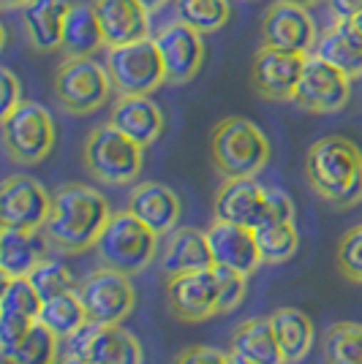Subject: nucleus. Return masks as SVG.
Masks as SVG:
<instances>
[{
    "mask_svg": "<svg viewBox=\"0 0 362 364\" xmlns=\"http://www.w3.org/2000/svg\"><path fill=\"white\" fill-rule=\"evenodd\" d=\"M109 201L101 191L82 182H66L52 193V207L41 237L46 250L61 256H82L95 247L109 223Z\"/></svg>",
    "mask_w": 362,
    "mask_h": 364,
    "instance_id": "nucleus-1",
    "label": "nucleus"
},
{
    "mask_svg": "<svg viewBox=\"0 0 362 364\" xmlns=\"http://www.w3.org/2000/svg\"><path fill=\"white\" fill-rule=\"evenodd\" d=\"M305 180L335 210L362 204V150L346 136L316 139L305 152Z\"/></svg>",
    "mask_w": 362,
    "mask_h": 364,
    "instance_id": "nucleus-2",
    "label": "nucleus"
},
{
    "mask_svg": "<svg viewBox=\"0 0 362 364\" xmlns=\"http://www.w3.org/2000/svg\"><path fill=\"white\" fill-rule=\"evenodd\" d=\"M210 155L215 171L232 177H257L270 161V141L257 122L245 117H224L212 128Z\"/></svg>",
    "mask_w": 362,
    "mask_h": 364,
    "instance_id": "nucleus-3",
    "label": "nucleus"
},
{
    "mask_svg": "<svg viewBox=\"0 0 362 364\" xmlns=\"http://www.w3.org/2000/svg\"><path fill=\"white\" fill-rule=\"evenodd\" d=\"M158 247H161V237L145 226L134 213L123 210V213H112L95 242V253L101 267L134 277L150 267L152 258L158 256Z\"/></svg>",
    "mask_w": 362,
    "mask_h": 364,
    "instance_id": "nucleus-4",
    "label": "nucleus"
},
{
    "mask_svg": "<svg viewBox=\"0 0 362 364\" xmlns=\"http://www.w3.org/2000/svg\"><path fill=\"white\" fill-rule=\"evenodd\" d=\"M82 161L93 180L120 188L136 182L145 161V147L118 131L112 122H104L88 134L82 147Z\"/></svg>",
    "mask_w": 362,
    "mask_h": 364,
    "instance_id": "nucleus-5",
    "label": "nucleus"
},
{
    "mask_svg": "<svg viewBox=\"0 0 362 364\" xmlns=\"http://www.w3.org/2000/svg\"><path fill=\"white\" fill-rule=\"evenodd\" d=\"M3 150L16 166H36L41 164L55 147V120L36 101H22L14 112L0 117Z\"/></svg>",
    "mask_w": 362,
    "mask_h": 364,
    "instance_id": "nucleus-6",
    "label": "nucleus"
},
{
    "mask_svg": "<svg viewBox=\"0 0 362 364\" xmlns=\"http://www.w3.org/2000/svg\"><path fill=\"white\" fill-rule=\"evenodd\" d=\"M52 87L63 112L74 117H85L106 107L109 92L115 90L106 65L93 58H66L55 71Z\"/></svg>",
    "mask_w": 362,
    "mask_h": 364,
    "instance_id": "nucleus-7",
    "label": "nucleus"
},
{
    "mask_svg": "<svg viewBox=\"0 0 362 364\" xmlns=\"http://www.w3.org/2000/svg\"><path fill=\"white\" fill-rule=\"evenodd\" d=\"M106 71L118 95H150L166 85V68L152 38L106 49Z\"/></svg>",
    "mask_w": 362,
    "mask_h": 364,
    "instance_id": "nucleus-8",
    "label": "nucleus"
},
{
    "mask_svg": "<svg viewBox=\"0 0 362 364\" xmlns=\"http://www.w3.org/2000/svg\"><path fill=\"white\" fill-rule=\"evenodd\" d=\"M66 356H76L90 364H142V346L120 323L88 321L66 340Z\"/></svg>",
    "mask_w": 362,
    "mask_h": 364,
    "instance_id": "nucleus-9",
    "label": "nucleus"
},
{
    "mask_svg": "<svg viewBox=\"0 0 362 364\" xmlns=\"http://www.w3.org/2000/svg\"><path fill=\"white\" fill-rule=\"evenodd\" d=\"M351 76H346L332 63L321 60L319 55L305 58L300 85L294 92V104L311 114H335L348 107L351 101Z\"/></svg>",
    "mask_w": 362,
    "mask_h": 364,
    "instance_id": "nucleus-10",
    "label": "nucleus"
},
{
    "mask_svg": "<svg viewBox=\"0 0 362 364\" xmlns=\"http://www.w3.org/2000/svg\"><path fill=\"white\" fill-rule=\"evenodd\" d=\"M76 291L88 310V321L93 323H123L134 313L136 291L131 277L109 267L90 272Z\"/></svg>",
    "mask_w": 362,
    "mask_h": 364,
    "instance_id": "nucleus-11",
    "label": "nucleus"
},
{
    "mask_svg": "<svg viewBox=\"0 0 362 364\" xmlns=\"http://www.w3.org/2000/svg\"><path fill=\"white\" fill-rule=\"evenodd\" d=\"M52 207V193L28 174H11L0 185V223L3 228L38 234Z\"/></svg>",
    "mask_w": 362,
    "mask_h": 364,
    "instance_id": "nucleus-12",
    "label": "nucleus"
},
{
    "mask_svg": "<svg viewBox=\"0 0 362 364\" xmlns=\"http://www.w3.org/2000/svg\"><path fill=\"white\" fill-rule=\"evenodd\" d=\"M316 22L308 11L294 0H275L267 6L262 16V44L272 49H284L294 55H314L316 49Z\"/></svg>",
    "mask_w": 362,
    "mask_h": 364,
    "instance_id": "nucleus-13",
    "label": "nucleus"
},
{
    "mask_svg": "<svg viewBox=\"0 0 362 364\" xmlns=\"http://www.w3.org/2000/svg\"><path fill=\"white\" fill-rule=\"evenodd\" d=\"M166 304H169V313L182 323H202V321L218 316L221 286H218L215 267L169 277L166 280Z\"/></svg>",
    "mask_w": 362,
    "mask_h": 364,
    "instance_id": "nucleus-14",
    "label": "nucleus"
},
{
    "mask_svg": "<svg viewBox=\"0 0 362 364\" xmlns=\"http://www.w3.org/2000/svg\"><path fill=\"white\" fill-rule=\"evenodd\" d=\"M205 33L185 22H169L152 36V41L161 52V60L166 68V85L182 87L199 74L205 63Z\"/></svg>",
    "mask_w": 362,
    "mask_h": 364,
    "instance_id": "nucleus-15",
    "label": "nucleus"
},
{
    "mask_svg": "<svg viewBox=\"0 0 362 364\" xmlns=\"http://www.w3.org/2000/svg\"><path fill=\"white\" fill-rule=\"evenodd\" d=\"M302 68H305V55L262 44L251 63V85L264 101L286 104V101H294Z\"/></svg>",
    "mask_w": 362,
    "mask_h": 364,
    "instance_id": "nucleus-16",
    "label": "nucleus"
},
{
    "mask_svg": "<svg viewBox=\"0 0 362 364\" xmlns=\"http://www.w3.org/2000/svg\"><path fill=\"white\" fill-rule=\"evenodd\" d=\"M267 193L270 188H264L257 177H232L224 180L215 201H212V213L215 220H227L237 226L259 228L264 220V207H267Z\"/></svg>",
    "mask_w": 362,
    "mask_h": 364,
    "instance_id": "nucleus-17",
    "label": "nucleus"
},
{
    "mask_svg": "<svg viewBox=\"0 0 362 364\" xmlns=\"http://www.w3.org/2000/svg\"><path fill=\"white\" fill-rule=\"evenodd\" d=\"M207 240H210L215 267H229V269H237L248 277L262 267L257 228L237 226V223H227V220H212V226L207 228Z\"/></svg>",
    "mask_w": 362,
    "mask_h": 364,
    "instance_id": "nucleus-18",
    "label": "nucleus"
},
{
    "mask_svg": "<svg viewBox=\"0 0 362 364\" xmlns=\"http://www.w3.org/2000/svg\"><path fill=\"white\" fill-rule=\"evenodd\" d=\"M210 267H215V261H212L207 231L182 226L166 234L161 258H158V269L164 274V280L177 277V274L199 272V269H210Z\"/></svg>",
    "mask_w": 362,
    "mask_h": 364,
    "instance_id": "nucleus-19",
    "label": "nucleus"
},
{
    "mask_svg": "<svg viewBox=\"0 0 362 364\" xmlns=\"http://www.w3.org/2000/svg\"><path fill=\"white\" fill-rule=\"evenodd\" d=\"M128 213H134L158 237L172 234L180 223L182 204L180 196L164 182H139L128 196Z\"/></svg>",
    "mask_w": 362,
    "mask_h": 364,
    "instance_id": "nucleus-20",
    "label": "nucleus"
},
{
    "mask_svg": "<svg viewBox=\"0 0 362 364\" xmlns=\"http://www.w3.org/2000/svg\"><path fill=\"white\" fill-rule=\"evenodd\" d=\"M109 122L142 147L155 144L164 134V112L150 95H118L109 109Z\"/></svg>",
    "mask_w": 362,
    "mask_h": 364,
    "instance_id": "nucleus-21",
    "label": "nucleus"
},
{
    "mask_svg": "<svg viewBox=\"0 0 362 364\" xmlns=\"http://www.w3.org/2000/svg\"><path fill=\"white\" fill-rule=\"evenodd\" d=\"M109 46L150 38V11L139 0H93Z\"/></svg>",
    "mask_w": 362,
    "mask_h": 364,
    "instance_id": "nucleus-22",
    "label": "nucleus"
},
{
    "mask_svg": "<svg viewBox=\"0 0 362 364\" xmlns=\"http://www.w3.org/2000/svg\"><path fill=\"white\" fill-rule=\"evenodd\" d=\"M71 11L68 0H31L22 9V25L28 44L36 52H55L63 44L66 16Z\"/></svg>",
    "mask_w": 362,
    "mask_h": 364,
    "instance_id": "nucleus-23",
    "label": "nucleus"
},
{
    "mask_svg": "<svg viewBox=\"0 0 362 364\" xmlns=\"http://www.w3.org/2000/svg\"><path fill=\"white\" fill-rule=\"evenodd\" d=\"M46 250L44 237L28 234V231H14V228H3L0 231V272L3 280L9 277H28V274L41 264Z\"/></svg>",
    "mask_w": 362,
    "mask_h": 364,
    "instance_id": "nucleus-24",
    "label": "nucleus"
},
{
    "mask_svg": "<svg viewBox=\"0 0 362 364\" xmlns=\"http://www.w3.org/2000/svg\"><path fill=\"white\" fill-rule=\"evenodd\" d=\"M104 44V31H101V22H98L93 3H71L61 44L66 58H93Z\"/></svg>",
    "mask_w": 362,
    "mask_h": 364,
    "instance_id": "nucleus-25",
    "label": "nucleus"
},
{
    "mask_svg": "<svg viewBox=\"0 0 362 364\" xmlns=\"http://www.w3.org/2000/svg\"><path fill=\"white\" fill-rule=\"evenodd\" d=\"M284 364H300L314 348V321L300 307H278L270 316Z\"/></svg>",
    "mask_w": 362,
    "mask_h": 364,
    "instance_id": "nucleus-26",
    "label": "nucleus"
},
{
    "mask_svg": "<svg viewBox=\"0 0 362 364\" xmlns=\"http://www.w3.org/2000/svg\"><path fill=\"white\" fill-rule=\"evenodd\" d=\"M232 350L254 364H284L270 318H245L232 334Z\"/></svg>",
    "mask_w": 362,
    "mask_h": 364,
    "instance_id": "nucleus-27",
    "label": "nucleus"
},
{
    "mask_svg": "<svg viewBox=\"0 0 362 364\" xmlns=\"http://www.w3.org/2000/svg\"><path fill=\"white\" fill-rule=\"evenodd\" d=\"M314 55L332 63L351 79L362 76V44L357 33L351 31V22H335L332 28H327L319 36Z\"/></svg>",
    "mask_w": 362,
    "mask_h": 364,
    "instance_id": "nucleus-28",
    "label": "nucleus"
},
{
    "mask_svg": "<svg viewBox=\"0 0 362 364\" xmlns=\"http://www.w3.org/2000/svg\"><path fill=\"white\" fill-rule=\"evenodd\" d=\"M0 364H61V337L36 321L14 348L0 350Z\"/></svg>",
    "mask_w": 362,
    "mask_h": 364,
    "instance_id": "nucleus-29",
    "label": "nucleus"
},
{
    "mask_svg": "<svg viewBox=\"0 0 362 364\" xmlns=\"http://www.w3.org/2000/svg\"><path fill=\"white\" fill-rule=\"evenodd\" d=\"M38 321L46 329H52L61 340H68L76 329H82L88 323V310L82 304L79 291H66V294H58L52 299H44Z\"/></svg>",
    "mask_w": 362,
    "mask_h": 364,
    "instance_id": "nucleus-30",
    "label": "nucleus"
},
{
    "mask_svg": "<svg viewBox=\"0 0 362 364\" xmlns=\"http://www.w3.org/2000/svg\"><path fill=\"white\" fill-rule=\"evenodd\" d=\"M324 364H362V323L335 321L324 332Z\"/></svg>",
    "mask_w": 362,
    "mask_h": 364,
    "instance_id": "nucleus-31",
    "label": "nucleus"
},
{
    "mask_svg": "<svg viewBox=\"0 0 362 364\" xmlns=\"http://www.w3.org/2000/svg\"><path fill=\"white\" fill-rule=\"evenodd\" d=\"M257 242H259L262 264H284V261H289V258L297 253V247H300V231L294 226V220L259 226Z\"/></svg>",
    "mask_w": 362,
    "mask_h": 364,
    "instance_id": "nucleus-32",
    "label": "nucleus"
},
{
    "mask_svg": "<svg viewBox=\"0 0 362 364\" xmlns=\"http://www.w3.org/2000/svg\"><path fill=\"white\" fill-rule=\"evenodd\" d=\"M175 14L180 22L197 28L199 33L221 31L232 16L229 0H175Z\"/></svg>",
    "mask_w": 362,
    "mask_h": 364,
    "instance_id": "nucleus-33",
    "label": "nucleus"
},
{
    "mask_svg": "<svg viewBox=\"0 0 362 364\" xmlns=\"http://www.w3.org/2000/svg\"><path fill=\"white\" fill-rule=\"evenodd\" d=\"M41 307H44V299L31 283V277H9V280H3L0 313H16V316L38 321Z\"/></svg>",
    "mask_w": 362,
    "mask_h": 364,
    "instance_id": "nucleus-34",
    "label": "nucleus"
},
{
    "mask_svg": "<svg viewBox=\"0 0 362 364\" xmlns=\"http://www.w3.org/2000/svg\"><path fill=\"white\" fill-rule=\"evenodd\" d=\"M28 277L36 286V291L41 294V299H52V296L66 294V291H76L74 272L63 261H55V258H41V264Z\"/></svg>",
    "mask_w": 362,
    "mask_h": 364,
    "instance_id": "nucleus-35",
    "label": "nucleus"
},
{
    "mask_svg": "<svg viewBox=\"0 0 362 364\" xmlns=\"http://www.w3.org/2000/svg\"><path fill=\"white\" fill-rule=\"evenodd\" d=\"M335 267H338V272L343 274L348 283L362 286V223L360 226H351L338 240Z\"/></svg>",
    "mask_w": 362,
    "mask_h": 364,
    "instance_id": "nucleus-36",
    "label": "nucleus"
},
{
    "mask_svg": "<svg viewBox=\"0 0 362 364\" xmlns=\"http://www.w3.org/2000/svg\"><path fill=\"white\" fill-rule=\"evenodd\" d=\"M218 274V286H221V304H218V316H227L232 310H237L245 299L248 291V274L229 269V267H215Z\"/></svg>",
    "mask_w": 362,
    "mask_h": 364,
    "instance_id": "nucleus-37",
    "label": "nucleus"
},
{
    "mask_svg": "<svg viewBox=\"0 0 362 364\" xmlns=\"http://www.w3.org/2000/svg\"><path fill=\"white\" fill-rule=\"evenodd\" d=\"M33 318L16 316V313H0V350L14 348L16 343L33 329Z\"/></svg>",
    "mask_w": 362,
    "mask_h": 364,
    "instance_id": "nucleus-38",
    "label": "nucleus"
},
{
    "mask_svg": "<svg viewBox=\"0 0 362 364\" xmlns=\"http://www.w3.org/2000/svg\"><path fill=\"white\" fill-rule=\"evenodd\" d=\"M284 220H294V201H291V198H289V193H284V191L270 188L262 226H270V223H284Z\"/></svg>",
    "mask_w": 362,
    "mask_h": 364,
    "instance_id": "nucleus-39",
    "label": "nucleus"
},
{
    "mask_svg": "<svg viewBox=\"0 0 362 364\" xmlns=\"http://www.w3.org/2000/svg\"><path fill=\"white\" fill-rule=\"evenodd\" d=\"M22 104V82L11 68H0V117L14 112Z\"/></svg>",
    "mask_w": 362,
    "mask_h": 364,
    "instance_id": "nucleus-40",
    "label": "nucleus"
},
{
    "mask_svg": "<svg viewBox=\"0 0 362 364\" xmlns=\"http://www.w3.org/2000/svg\"><path fill=\"white\" fill-rule=\"evenodd\" d=\"M229 353L212 346H185L175 356V364H227Z\"/></svg>",
    "mask_w": 362,
    "mask_h": 364,
    "instance_id": "nucleus-41",
    "label": "nucleus"
},
{
    "mask_svg": "<svg viewBox=\"0 0 362 364\" xmlns=\"http://www.w3.org/2000/svg\"><path fill=\"white\" fill-rule=\"evenodd\" d=\"M327 11L335 22H348L362 14V0H327Z\"/></svg>",
    "mask_w": 362,
    "mask_h": 364,
    "instance_id": "nucleus-42",
    "label": "nucleus"
},
{
    "mask_svg": "<svg viewBox=\"0 0 362 364\" xmlns=\"http://www.w3.org/2000/svg\"><path fill=\"white\" fill-rule=\"evenodd\" d=\"M28 3H31V0H0V6H3L6 11H11V9H19V11H22Z\"/></svg>",
    "mask_w": 362,
    "mask_h": 364,
    "instance_id": "nucleus-43",
    "label": "nucleus"
},
{
    "mask_svg": "<svg viewBox=\"0 0 362 364\" xmlns=\"http://www.w3.org/2000/svg\"><path fill=\"white\" fill-rule=\"evenodd\" d=\"M139 3H142V6H145V9H148V11H158V9H164L166 3H169V0H139Z\"/></svg>",
    "mask_w": 362,
    "mask_h": 364,
    "instance_id": "nucleus-44",
    "label": "nucleus"
},
{
    "mask_svg": "<svg viewBox=\"0 0 362 364\" xmlns=\"http://www.w3.org/2000/svg\"><path fill=\"white\" fill-rule=\"evenodd\" d=\"M348 22H351V31L357 33V38H360V44H362V14L354 16V19H348Z\"/></svg>",
    "mask_w": 362,
    "mask_h": 364,
    "instance_id": "nucleus-45",
    "label": "nucleus"
},
{
    "mask_svg": "<svg viewBox=\"0 0 362 364\" xmlns=\"http://www.w3.org/2000/svg\"><path fill=\"white\" fill-rule=\"evenodd\" d=\"M227 364H254V362H248V359H242L240 353H234V350H229V359Z\"/></svg>",
    "mask_w": 362,
    "mask_h": 364,
    "instance_id": "nucleus-46",
    "label": "nucleus"
},
{
    "mask_svg": "<svg viewBox=\"0 0 362 364\" xmlns=\"http://www.w3.org/2000/svg\"><path fill=\"white\" fill-rule=\"evenodd\" d=\"M61 364H90V362H85V359H76V356H66Z\"/></svg>",
    "mask_w": 362,
    "mask_h": 364,
    "instance_id": "nucleus-47",
    "label": "nucleus"
},
{
    "mask_svg": "<svg viewBox=\"0 0 362 364\" xmlns=\"http://www.w3.org/2000/svg\"><path fill=\"white\" fill-rule=\"evenodd\" d=\"M294 3H300V6H308V9H311V6H316V3H321V0H294Z\"/></svg>",
    "mask_w": 362,
    "mask_h": 364,
    "instance_id": "nucleus-48",
    "label": "nucleus"
}]
</instances>
